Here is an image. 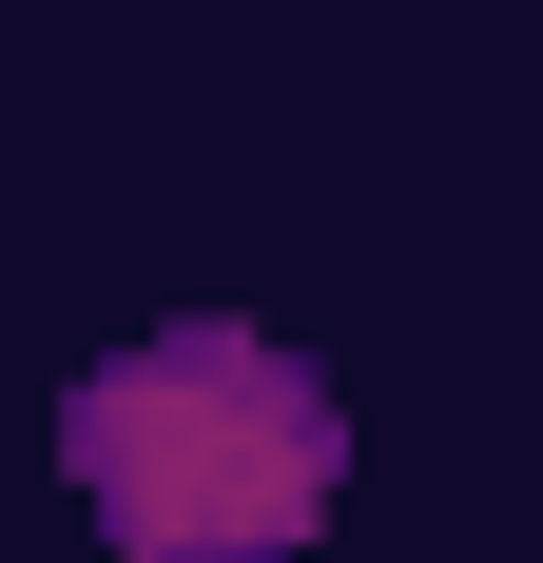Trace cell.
<instances>
[{"label": "cell", "instance_id": "obj_1", "mask_svg": "<svg viewBox=\"0 0 543 563\" xmlns=\"http://www.w3.org/2000/svg\"><path fill=\"white\" fill-rule=\"evenodd\" d=\"M58 448L98 486L117 563H272V544H311L350 428H330V389L272 331H156V350H117L78 389Z\"/></svg>", "mask_w": 543, "mask_h": 563}]
</instances>
